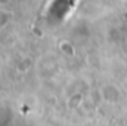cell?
<instances>
[{
	"label": "cell",
	"mask_w": 127,
	"mask_h": 126,
	"mask_svg": "<svg viewBox=\"0 0 127 126\" xmlns=\"http://www.w3.org/2000/svg\"><path fill=\"white\" fill-rule=\"evenodd\" d=\"M100 95H102V98H103L105 101L115 102V101L120 98V91H118L115 86H112V85H106V86H103V88H102Z\"/></svg>",
	"instance_id": "cell-1"
}]
</instances>
